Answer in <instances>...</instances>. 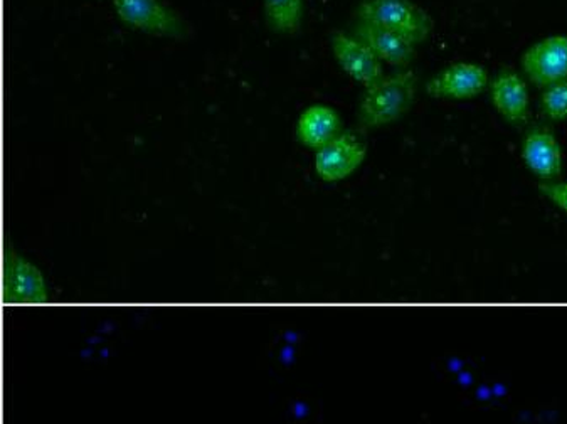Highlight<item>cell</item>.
I'll list each match as a JSON object with an SVG mask.
<instances>
[{"label": "cell", "mask_w": 567, "mask_h": 424, "mask_svg": "<svg viewBox=\"0 0 567 424\" xmlns=\"http://www.w3.org/2000/svg\"><path fill=\"white\" fill-rule=\"evenodd\" d=\"M416 83L414 71H400L365 90L359 106V123L364 128H378L406 115L416 99Z\"/></svg>", "instance_id": "6da1fadb"}, {"label": "cell", "mask_w": 567, "mask_h": 424, "mask_svg": "<svg viewBox=\"0 0 567 424\" xmlns=\"http://www.w3.org/2000/svg\"><path fill=\"white\" fill-rule=\"evenodd\" d=\"M358 15L361 21L401 35L414 46L426 41L433 31L430 14L411 0H362Z\"/></svg>", "instance_id": "7a4b0ae2"}, {"label": "cell", "mask_w": 567, "mask_h": 424, "mask_svg": "<svg viewBox=\"0 0 567 424\" xmlns=\"http://www.w3.org/2000/svg\"><path fill=\"white\" fill-rule=\"evenodd\" d=\"M120 21L130 28L162 35V38L179 39L186 34L183 19L161 0H112Z\"/></svg>", "instance_id": "3957f363"}, {"label": "cell", "mask_w": 567, "mask_h": 424, "mask_svg": "<svg viewBox=\"0 0 567 424\" xmlns=\"http://www.w3.org/2000/svg\"><path fill=\"white\" fill-rule=\"evenodd\" d=\"M522 70L537 89L567 80V35H549L536 42L522 56Z\"/></svg>", "instance_id": "277c9868"}, {"label": "cell", "mask_w": 567, "mask_h": 424, "mask_svg": "<svg viewBox=\"0 0 567 424\" xmlns=\"http://www.w3.org/2000/svg\"><path fill=\"white\" fill-rule=\"evenodd\" d=\"M488 71L475 63H455L431 77L426 93L433 99L470 100L487 89Z\"/></svg>", "instance_id": "5b68a950"}, {"label": "cell", "mask_w": 567, "mask_h": 424, "mask_svg": "<svg viewBox=\"0 0 567 424\" xmlns=\"http://www.w3.org/2000/svg\"><path fill=\"white\" fill-rule=\"evenodd\" d=\"M365 154H368L365 145L355 135L340 134L317 151V174L327 183L346 179L361 167Z\"/></svg>", "instance_id": "8992f818"}, {"label": "cell", "mask_w": 567, "mask_h": 424, "mask_svg": "<svg viewBox=\"0 0 567 424\" xmlns=\"http://www.w3.org/2000/svg\"><path fill=\"white\" fill-rule=\"evenodd\" d=\"M332 51L340 68L365 90L384 80L382 61L358 38L337 32L332 35Z\"/></svg>", "instance_id": "52a82bcc"}, {"label": "cell", "mask_w": 567, "mask_h": 424, "mask_svg": "<svg viewBox=\"0 0 567 424\" xmlns=\"http://www.w3.org/2000/svg\"><path fill=\"white\" fill-rule=\"evenodd\" d=\"M355 38L364 42L365 46L382 61V63L391 64L394 68H404L414 60L416 50L406 39L381 25L372 24V22L361 21L359 19L355 25Z\"/></svg>", "instance_id": "ba28073f"}, {"label": "cell", "mask_w": 567, "mask_h": 424, "mask_svg": "<svg viewBox=\"0 0 567 424\" xmlns=\"http://www.w3.org/2000/svg\"><path fill=\"white\" fill-rule=\"evenodd\" d=\"M522 157L527 167L547 183L563 173V151L553 132L546 128H536L527 134L522 145Z\"/></svg>", "instance_id": "9c48e42d"}, {"label": "cell", "mask_w": 567, "mask_h": 424, "mask_svg": "<svg viewBox=\"0 0 567 424\" xmlns=\"http://www.w3.org/2000/svg\"><path fill=\"white\" fill-rule=\"evenodd\" d=\"M495 110L511 123H524L529 118V90L526 81L514 71H502L491 84Z\"/></svg>", "instance_id": "30bf717a"}, {"label": "cell", "mask_w": 567, "mask_h": 424, "mask_svg": "<svg viewBox=\"0 0 567 424\" xmlns=\"http://www.w3.org/2000/svg\"><path fill=\"white\" fill-rule=\"evenodd\" d=\"M4 293L6 299L12 302H41L47 299L41 273L9 249L4 257Z\"/></svg>", "instance_id": "8fae6325"}, {"label": "cell", "mask_w": 567, "mask_h": 424, "mask_svg": "<svg viewBox=\"0 0 567 424\" xmlns=\"http://www.w3.org/2000/svg\"><path fill=\"white\" fill-rule=\"evenodd\" d=\"M342 122L339 113L326 105H312L301 113L297 122V138L305 147L322 148L339 137Z\"/></svg>", "instance_id": "7c38bea8"}, {"label": "cell", "mask_w": 567, "mask_h": 424, "mask_svg": "<svg viewBox=\"0 0 567 424\" xmlns=\"http://www.w3.org/2000/svg\"><path fill=\"white\" fill-rule=\"evenodd\" d=\"M268 28L280 34H293L303 18V0H265Z\"/></svg>", "instance_id": "4fadbf2b"}, {"label": "cell", "mask_w": 567, "mask_h": 424, "mask_svg": "<svg viewBox=\"0 0 567 424\" xmlns=\"http://www.w3.org/2000/svg\"><path fill=\"white\" fill-rule=\"evenodd\" d=\"M540 110L547 118L554 122L567 120V80L553 84L544 90L540 96Z\"/></svg>", "instance_id": "5bb4252c"}, {"label": "cell", "mask_w": 567, "mask_h": 424, "mask_svg": "<svg viewBox=\"0 0 567 424\" xmlns=\"http://www.w3.org/2000/svg\"><path fill=\"white\" fill-rule=\"evenodd\" d=\"M539 190L560 209L567 213V183H549L539 184Z\"/></svg>", "instance_id": "9a60e30c"}]
</instances>
